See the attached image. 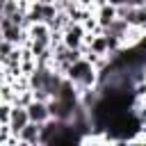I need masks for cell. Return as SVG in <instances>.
<instances>
[{
  "label": "cell",
  "mask_w": 146,
  "mask_h": 146,
  "mask_svg": "<svg viewBox=\"0 0 146 146\" xmlns=\"http://www.w3.org/2000/svg\"><path fill=\"white\" fill-rule=\"evenodd\" d=\"M66 78L78 87V91L98 87V68H96V64H91L87 57H80L78 62H73V64L68 66V71H66Z\"/></svg>",
  "instance_id": "obj_1"
},
{
  "label": "cell",
  "mask_w": 146,
  "mask_h": 146,
  "mask_svg": "<svg viewBox=\"0 0 146 146\" xmlns=\"http://www.w3.org/2000/svg\"><path fill=\"white\" fill-rule=\"evenodd\" d=\"M62 34H64V43H66L68 48H82V46L87 43V30H84L82 23L71 21L68 27H66Z\"/></svg>",
  "instance_id": "obj_2"
},
{
  "label": "cell",
  "mask_w": 146,
  "mask_h": 146,
  "mask_svg": "<svg viewBox=\"0 0 146 146\" xmlns=\"http://www.w3.org/2000/svg\"><path fill=\"white\" fill-rule=\"evenodd\" d=\"M41 125L43 123H34L30 121L21 132H18V139H21V146H41Z\"/></svg>",
  "instance_id": "obj_3"
},
{
  "label": "cell",
  "mask_w": 146,
  "mask_h": 146,
  "mask_svg": "<svg viewBox=\"0 0 146 146\" xmlns=\"http://www.w3.org/2000/svg\"><path fill=\"white\" fill-rule=\"evenodd\" d=\"M27 114H30V121H34V123H46L48 119H52L48 103L46 100H36V98L27 105Z\"/></svg>",
  "instance_id": "obj_4"
},
{
  "label": "cell",
  "mask_w": 146,
  "mask_h": 146,
  "mask_svg": "<svg viewBox=\"0 0 146 146\" xmlns=\"http://www.w3.org/2000/svg\"><path fill=\"white\" fill-rule=\"evenodd\" d=\"M27 123H30L27 107H23V105H14V110H11V119H9V125H11L14 135H18V132H21Z\"/></svg>",
  "instance_id": "obj_5"
},
{
  "label": "cell",
  "mask_w": 146,
  "mask_h": 146,
  "mask_svg": "<svg viewBox=\"0 0 146 146\" xmlns=\"http://www.w3.org/2000/svg\"><path fill=\"white\" fill-rule=\"evenodd\" d=\"M128 30H130V23L125 21V18H121V16H116L107 27H103V32L105 34H110V36H116V39H121V41H125V36H128Z\"/></svg>",
  "instance_id": "obj_6"
},
{
  "label": "cell",
  "mask_w": 146,
  "mask_h": 146,
  "mask_svg": "<svg viewBox=\"0 0 146 146\" xmlns=\"http://www.w3.org/2000/svg\"><path fill=\"white\" fill-rule=\"evenodd\" d=\"M116 16H119V11H116V5H112V2H105V5H100L96 9V18H98V23L103 27H107Z\"/></svg>",
  "instance_id": "obj_7"
}]
</instances>
